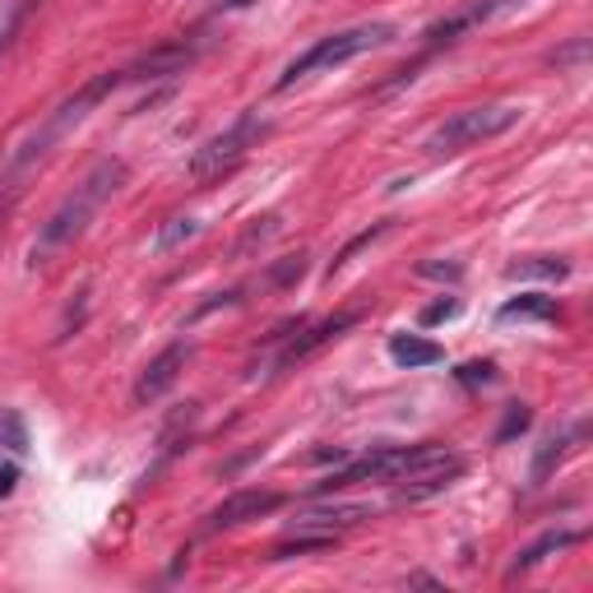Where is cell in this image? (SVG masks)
<instances>
[{
    "instance_id": "15",
    "label": "cell",
    "mask_w": 593,
    "mask_h": 593,
    "mask_svg": "<svg viewBox=\"0 0 593 593\" xmlns=\"http://www.w3.org/2000/svg\"><path fill=\"white\" fill-rule=\"evenodd\" d=\"M580 436H584V427H571V431H552L548 436V441L543 446H538V454H533V487H543L548 478H552V469H556V463L565 459V450H571L575 441H580Z\"/></svg>"
},
{
    "instance_id": "23",
    "label": "cell",
    "mask_w": 593,
    "mask_h": 593,
    "mask_svg": "<svg viewBox=\"0 0 593 593\" xmlns=\"http://www.w3.org/2000/svg\"><path fill=\"white\" fill-rule=\"evenodd\" d=\"M301 274H306V255L297 251V255H283V260L269 269V283H274V288H293Z\"/></svg>"
},
{
    "instance_id": "11",
    "label": "cell",
    "mask_w": 593,
    "mask_h": 593,
    "mask_svg": "<svg viewBox=\"0 0 593 593\" xmlns=\"http://www.w3.org/2000/svg\"><path fill=\"white\" fill-rule=\"evenodd\" d=\"M186 362H191V348L186 344H172V348H163L153 362L140 371V380H135V403L144 408V403H153V399H163L176 380H182V371H186Z\"/></svg>"
},
{
    "instance_id": "18",
    "label": "cell",
    "mask_w": 593,
    "mask_h": 593,
    "mask_svg": "<svg viewBox=\"0 0 593 593\" xmlns=\"http://www.w3.org/2000/svg\"><path fill=\"white\" fill-rule=\"evenodd\" d=\"M191 237H200V218L176 214V218H167V223L159 227V237H153V246H159V251L167 255V251H176V246L191 242Z\"/></svg>"
},
{
    "instance_id": "16",
    "label": "cell",
    "mask_w": 593,
    "mask_h": 593,
    "mask_svg": "<svg viewBox=\"0 0 593 593\" xmlns=\"http://www.w3.org/2000/svg\"><path fill=\"white\" fill-rule=\"evenodd\" d=\"M497 316L501 320H561V306H556V297L524 293V297H510Z\"/></svg>"
},
{
    "instance_id": "3",
    "label": "cell",
    "mask_w": 593,
    "mask_h": 593,
    "mask_svg": "<svg viewBox=\"0 0 593 593\" xmlns=\"http://www.w3.org/2000/svg\"><path fill=\"white\" fill-rule=\"evenodd\" d=\"M395 38H399L395 23H357V29H339V33H329V38H320V42H311L297 61L283 65V74L274 80V89L283 93V89H293V84H301V80H311V74H320V70H334V65H344V61H352V57H367V51H376V47H390Z\"/></svg>"
},
{
    "instance_id": "24",
    "label": "cell",
    "mask_w": 593,
    "mask_h": 593,
    "mask_svg": "<svg viewBox=\"0 0 593 593\" xmlns=\"http://www.w3.org/2000/svg\"><path fill=\"white\" fill-rule=\"evenodd\" d=\"M454 376H459V385H469V390L473 385H492L497 380V362H463Z\"/></svg>"
},
{
    "instance_id": "13",
    "label": "cell",
    "mask_w": 593,
    "mask_h": 593,
    "mask_svg": "<svg viewBox=\"0 0 593 593\" xmlns=\"http://www.w3.org/2000/svg\"><path fill=\"white\" fill-rule=\"evenodd\" d=\"M390 357H395L399 367L418 371V367L446 362V348H441V344H431V339H418V334H395V339H390Z\"/></svg>"
},
{
    "instance_id": "19",
    "label": "cell",
    "mask_w": 593,
    "mask_h": 593,
    "mask_svg": "<svg viewBox=\"0 0 593 593\" xmlns=\"http://www.w3.org/2000/svg\"><path fill=\"white\" fill-rule=\"evenodd\" d=\"M571 265L565 260H552V255H533V260H514L505 269V278H565Z\"/></svg>"
},
{
    "instance_id": "21",
    "label": "cell",
    "mask_w": 593,
    "mask_h": 593,
    "mask_svg": "<svg viewBox=\"0 0 593 593\" xmlns=\"http://www.w3.org/2000/svg\"><path fill=\"white\" fill-rule=\"evenodd\" d=\"M529 427H533V408L529 403H510L505 408V422L497 427V446H510L514 436H524Z\"/></svg>"
},
{
    "instance_id": "30",
    "label": "cell",
    "mask_w": 593,
    "mask_h": 593,
    "mask_svg": "<svg viewBox=\"0 0 593 593\" xmlns=\"http://www.w3.org/2000/svg\"><path fill=\"white\" fill-rule=\"evenodd\" d=\"M227 10H246V6H255V0H223Z\"/></svg>"
},
{
    "instance_id": "10",
    "label": "cell",
    "mask_w": 593,
    "mask_h": 593,
    "mask_svg": "<svg viewBox=\"0 0 593 593\" xmlns=\"http://www.w3.org/2000/svg\"><path fill=\"white\" fill-rule=\"evenodd\" d=\"M367 520H376L371 505H357V501H325V505L297 510L293 529H301V533H344V529H357V524H367Z\"/></svg>"
},
{
    "instance_id": "26",
    "label": "cell",
    "mask_w": 593,
    "mask_h": 593,
    "mask_svg": "<svg viewBox=\"0 0 593 593\" xmlns=\"http://www.w3.org/2000/svg\"><path fill=\"white\" fill-rule=\"evenodd\" d=\"M459 316V301L454 297H441V301H431L427 311H422V325H441V320H454Z\"/></svg>"
},
{
    "instance_id": "20",
    "label": "cell",
    "mask_w": 593,
    "mask_h": 593,
    "mask_svg": "<svg viewBox=\"0 0 593 593\" xmlns=\"http://www.w3.org/2000/svg\"><path fill=\"white\" fill-rule=\"evenodd\" d=\"M0 446H6L10 454H29V427H23V418L14 408L0 412Z\"/></svg>"
},
{
    "instance_id": "5",
    "label": "cell",
    "mask_w": 593,
    "mask_h": 593,
    "mask_svg": "<svg viewBox=\"0 0 593 593\" xmlns=\"http://www.w3.org/2000/svg\"><path fill=\"white\" fill-rule=\"evenodd\" d=\"M520 108H510V102H487V108H463L454 112L450 121H441L436 131L427 135V153L431 159H446V153H463V149H473V144H487V140H497L505 131H514L520 125Z\"/></svg>"
},
{
    "instance_id": "1",
    "label": "cell",
    "mask_w": 593,
    "mask_h": 593,
    "mask_svg": "<svg viewBox=\"0 0 593 593\" xmlns=\"http://www.w3.org/2000/svg\"><path fill=\"white\" fill-rule=\"evenodd\" d=\"M121 84H125V74H121V70H102L98 80H89L84 89H74L57 112H51L42 125H33V131L10 149L6 167H0V204H6V209H14L19 195H23V186H29L33 176L47 167V159L61 149V140H65L70 131H80V125L89 121V112L98 108L102 98H112Z\"/></svg>"
},
{
    "instance_id": "14",
    "label": "cell",
    "mask_w": 593,
    "mask_h": 593,
    "mask_svg": "<svg viewBox=\"0 0 593 593\" xmlns=\"http://www.w3.org/2000/svg\"><path fill=\"white\" fill-rule=\"evenodd\" d=\"M575 543H584V529H556V533H543L533 548H524L520 556L510 561V575H520V571H533L538 561H548L552 552H565V548H575Z\"/></svg>"
},
{
    "instance_id": "8",
    "label": "cell",
    "mask_w": 593,
    "mask_h": 593,
    "mask_svg": "<svg viewBox=\"0 0 593 593\" xmlns=\"http://www.w3.org/2000/svg\"><path fill=\"white\" fill-rule=\"evenodd\" d=\"M283 505L278 492H232L223 505L209 510V520H204V533H227V529H242L251 520H260V514H274Z\"/></svg>"
},
{
    "instance_id": "9",
    "label": "cell",
    "mask_w": 593,
    "mask_h": 593,
    "mask_svg": "<svg viewBox=\"0 0 593 593\" xmlns=\"http://www.w3.org/2000/svg\"><path fill=\"white\" fill-rule=\"evenodd\" d=\"M357 320H362L357 311H344V316H329V320H320V325H297V334L288 339V348L278 352V362H274V367H278V371H288V367L306 362V357H311L316 348H325L329 339H339V334L352 329Z\"/></svg>"
},
{
    "instance_id": "4",
    "label": "cell",
    "mask_w": 593,
    "mask_h": 593,
    "mask_svg": "<svg viewBox=\"0 0 593 593\" xmlns=\"http://www.w3.org/2000/svg\"><path fill=\"white\" fill-rule=\"evenodd\" d=\"M450 459L446 446H385V450H371L362 459L344 463V469H334L329 478L316 482V492H339V487H352V482H403L412 473L431 469V463Z\"/></svg>"
},
{
    "instance_id": "28",
    "label": "cell",
    "mask_w": 593,
    "mask_h": 593,
    "mask_svg": "<svg viewBox=\"0 0 593 593\" xmlns=\"http://www.w3.org/2000/svg\"><path fill=\"white\" fill-rule=\"evenodd\" d=\"M14 487H19V463L14 459H0V501H6Z\"/></svg>"
},
{
    "instance_id": "29",
    "label": "cell",
    "mask_w": 593,
    "mask_h": 593,
    "mask_svg": "<svg viewBox=\"0 0 593 593\" xmlns=\"http://www.w3.org/2000/svg\"><path fill=\"white\" fill-rule=\"evenodd\" d=\"M418 274H422V278H459L463 269H459V265H441V260H431V265H422Z\"/></svg>"
},
{
    "instance_id": "22",
    "label": "cell",
    "mask_w": 593,
    "mask_h": 593,
    "mask_svg": "<svg viewBox=\"0 0 593 593\" xmlns=\"http://www.w3.org/2000/svg\"><path fill=\"white\" fill-rule=\"evenodd\" d=\"M385 232H390V223H376V227H367V232H357V237H352V242H348V246H344V251H339V255H334V260H329V274H339V269L352 260L357 251H362V246H371V242H380Z\"/></svg>"
},
{
    "instance_id": "25",
    "label": "cell",
    "mask_w": 593,
    "mask_h": 593,
    "mask_svg": "<svg viewBox=\"0 0 593 593\" xmlns=\"http://www.w3.org/2000/svg\"><path fill=\"white\" fill-rule=\"evenodd\" d=\"M274 232H278V218H274V214H269V218H260V223H255V227L246 232V237L237 242V255H246L251 246H260V242H269V237H274Z\"/></svg>"
},
{
    "instance_id": "17",
    "label": "cell",
    "mask_w": 593,
    "mask_h": 593,
    "mask_svg": "<svg viewBox=\"0 0 593 593\" xmlns=\"http://www.w3.org/2000/svg\"><path fill=\"white\" fill-rule=\"evenodd\" d=\"M38 6H42V0H0V57L10 51V42L23 29V19H29Z\"/></svg>"
},
{
    "instance_id": "27",
    "label": "cell",
    "mask_w": 593,
    "mask_h": 593,
    "mask_svg": "<svg viewBox=\"0 0 593 593\" xmlns=\"http://www.w3.org/2000/svg\"><path fill=\"white\" fill-rule=\"evenodd\" d=\"M584 57H589V42H584V38H575L565 51H552V65H580Z\"/></svg>"
},
{
    "instance_id": "6",
    "label": "cell",
    "mask_w": 593,
    "mask_h": 593,
    "mask_svg": "<svg viewBox=\"0 0 593 593\" xmlns=\"http://www.w3.org/2000/svg\"><path fill=\"white\" fill-rule=\"evenodd\" d=\"M265 135H269V121H265L260 112H242L223 135H214L204 149H195L191 176H195V182H214V176H227L251 149H260Z\"/></svg>"
},
{
    "instance_id": "7",
    "label": "cell",
    "mask_w": 593,
    "mask_h": 593,
    "mask_svg": "<svg viewBox=\"0 0 593 593\" xmlns=\"http://www.w3.org/2000/svg\"><path fill=\"white\" fill-rule=\"evenodd\" d=\"M510 6H520V0H469V6H459V10L441 14L436 23H427V29H422V42H427V47L454 42V38L469 33V29H482L487 19H497V14L510 10Z\"/></svg>"
},
{
    "instance_id": "2",
    "label": "cell",
    "mask_w": 593,
    "mask_h": 593,
    "mask_svg": "<svg viewBox=\"0 0 593 593\" xmlns=\"http://www.w3.org/2000/svg\"><path fill=\"white\" fill-rule=\"evenodd\" d=\"M121 186H125V163H121V159H102V163L84 176V182L57 204V214L42 223L38 242H33V251H29V265H33V269H38V265H51L61 251H70V246L89 232V223L98 218V209H102V204H108Z\"/></svg>"
},
{
    "instance_id": "12",
    "label": "cell",
    "mask_w": 593,
    "mask_h": 593,
    "mask_svg": "<svg viewBox=\"0 0 593 593\" xmlns=\"http://www.w3.org/2000/svg\"><path fill=\"white\" fill-rule=\"evenodd\" d=\"M195 65V47L172 42V47H153L135 65H125V84H153V80H172V74H186Z\"/></svg>"
}]
</instances>
